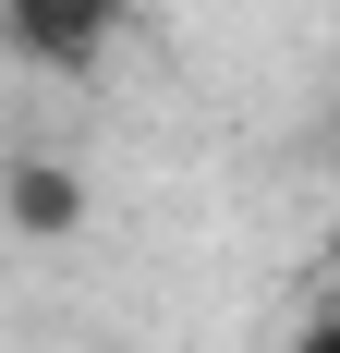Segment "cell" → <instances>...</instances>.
<instances>
[{
  "label": "cell",
  "instance_id": "obj_1",
  "mask_svg": "<svg viewBox=\"0 0 340 353\" xmlns=\"http://www.w3.org/2000/svg\"><path fill=\"white\" fill-rule=\"evenodd\" d=\"M12 25H25V49H36V61H98L109 0H12Z\"/></svg>",
  "mask_w": 340,
  "mask_h": 353
},
{
  "label": "cell",
  "instance_id": "obj_2",
  "mask_svg": "<svg viewBox=\"0 0 340 353\" xmlns=\"http://www.w3.org/2000/svg\"><path fill=\"white\" fill-rule=\"evenodd\" d=\"M292 353H340V305H328V317H316V329H304Z\"/></svg>",
  "mask_w": 340,
  "mask_h": 353
}]
</instances>
